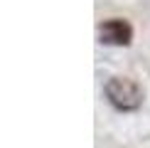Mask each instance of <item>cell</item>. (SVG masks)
Masks as SVG:
<instances>
[{
  "label": "cell",
  "instance_id": "1",
  "mask_svg": "<svg viewBox=\"0 0 150 148\" xmlns=\"http://www.w3.org/2000/svg\"><path fill=\"white\" fill-rule=\"evenodd\" d=\"M103 94L118 111H138L143 106V89L128 77H111L103 84Z\"/></svg>",
  "mask_w": 150,
  "mask_h": 148
},
{
  "label": "cell",
  "instance_id": "2",
  "mask_svg": "<svg viewBox=\"0 0 150 148\" xmlns=\"http://www.w3.org/2000/svg\"><path fill=\"white\" fill-rule=\"evenodd\" d=\"M98 40L108 47H128L133 42V27L123 17H108L98 27Z\"/></svg>",
  "mask_w": 150,
  "mask_h": 148
}]
</instances>
